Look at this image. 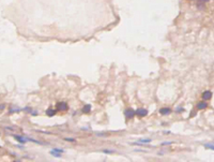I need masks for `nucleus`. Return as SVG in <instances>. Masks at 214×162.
Wrapping results in <instances>:
<instances>
[{"instance_id": "nucleus-1", "label": "nucleus", "mask_w": 214, "mask_h": 162, "mask_svg": "<svg viewBox=\"0 0 214 162\" xmlns=\"http://www.w3.org/2000/svg\"><path fill=\"white\" fill-rule=\"evenodd\" d=\"M124 114H125L126 118H133L136 113H135V111L133 110V108H126L125 112H124Z\"/></svg>"}, {"instance_id": "nucleus-6", "label": "nucleus", "mask_w": 214, "mask_h": 162, "mask_svg": "<svg viewBox=\"0 0 214 162\" xmlns=\"http://www.w3.org/2000/svg\"><path fill=\"white\" fill-rule=\"evenodd\" d=\"M171 111H170V108L169 107H163V108H160V113L162 115H167V114H169Z\"/></svg>"}, {"instance_id": "nucleus-4", "label": "nucleus", "mask_w": 214, "mask_h": 162, "mask_svg": "<svg viewBox=\"0 0 214 162\" xmlns=\"http://www.w3.org/2000/svg\"><path fill=\"white\" fill-rule=\"evenodd\" d=\"M57 108L59 111H66L68 110V104L64 103V102H60L57 104Z\"/></svg>"}, {"instance_id": "nucleus-14", "label": "nucleus", "mask_w": 214, "mask_h": 162, "mask_svg": "<svg viewBox=\"0 0 214 162\" xmlns=\"http://www.w3.org/2000/svg\"><path fill=\"white\" fill-rule=\"evenodd\" d=\"M203 1H207V0H203Z\"/></svg>"}, {"instance_id": "nucleus-13", "label": "nucleus", "mask_w": 214, "mask_h": 162, "mask_svg": "<svg viewBox=\"0 0 214 162\" xmlns=\"http://www.w3.org/2000/svg\"><path fill=\"white\" fill-rule=\"evenodd\" d=\"M66 141H71V142H74L75 140H73V138H66Z\"/></svg>"}, {"instance_id": "nucleus-7", "label": "nucleus", "mask_w": 214, "mask_h": 162, "mask_svg": "<svg viewBox=\"0 0 214 162\" xmlns=\"http://www.w3.org/2000/svg\"><path fill=\"white\" fill-rule=\"evenodd\" d=\"M14 137H15V138H16V140H17V141H18V142H20V143H26V142H27V141H28V140H27V138L23 137V136H18V135H15V136H14Z\"/></svg>"}, {"instance_id": "nucleus-8", "label": "nucleus", "mask_w": 214, "mask_h": 162, "mask_svg": "<svg viewBox=\"0 0 214 162\" xmlns=\"http://www.w3.org/2000/svg\"><path fill=\"white\" fill-rule=\"evenodd\" d=\"M91 111V106L90 105H85L83 108V113H89Z\"/></svg>"}, {"instance_id": "nucleus-10", "label": "nucleus", "mask_w": 214, "mask_h": 162, "mask_svg": "<svg viewBox=\"0 0 214 162\" xmlns=\"http://www.w3.org/2000/svg\"><path fill=\"white\" fill-rule=\"evenodd\" d=\"M205 148H210V149H213L214 150V145H210V144H205L204 145Z\"/></svg>"}, {"instance_id": "nucleus-2", "label": "nucleus", "mask_w": 214, "mask_h": 162, "mask_svg": "<svg viewBox=\"0 0 214 162\" xmlns=\"http://www.w3.org/2000/svg\"><path fill=\"white\" fill-rule=\"evenodd\" d=\"M135 113H136V115H138L139 117H145L148 115V111L146 110V108H138Z\"/></svg>"}, {"instance_id": "nucleus-5", "label": "nucleus", "mask_w": 214, "mask_h": 162, "mask_svg": "<svg viewBox=\"0 0 214 162\" xmlns=\"http://www.w3.org/2000/svg\"><path fill=\"white\" fill-rule=\"evenodd\" d=\"M208 107V104L207 102L202 101V102H199L198 104H197V110H203V108H207Z\"/></svg>"}, {"instance_id": "nucleus-11", "label": "nucleus", "mask_w": 214, "mask_h": 162, "mask_svg": "<svg viewBox=\"0 0 214 162\" xmlns=\"http://www.w3.org/2000/svg\"><path fill=\"white\" fill-rule=\"evenodd\" d=\"M54 150H55V151H57V152H60V153H61V152H63V150H61V149H54Z\"/></svg>"}, {"instance_id": "nucleus-9", "label": "nucleus", "mask_w": 214, "mask_h": 162, "mask_svg": "<svg viewBox=\"0 0 214 162\" xmlns=\"http://www.w3.org/2000/svg\"><path fill=\"white\" fill-rule=\"evenodd\" d=\"M46 114L48 115V116H54V115L56 114V112L54 110H51V108H48V110L46 111Z\"/></svg>"}, {"instance_id": "nucleus-12", "label": "nucleus", "mask_w": 214, "mask_h": 162, "mask_svg": "<svg viewBox=\"0 0 214 162\" xmlns=\"http://www.w3.org/2000/svg\"><path fill=\"white\" fill-rule=\"evenodd\" d=\"M182 111H183V108H182V107H179V110H178V113H181Z\"/></svg>"}, {"instance_id": "nucleus-3", "label": "nucleus", "mask_w": 214, "mask_h": 162, "mask_svg": "<svg viewBox=\"0 0 214 162\" xmlns=\"http://www.w3.org/2000/svg\"><path fill=\"white\" fill-rule=\"evenodd\" d=\"M212 97V91L210 90H205L204 92L202 93V99L204 100V101H208V100H210Z\"/></svg>"}]
</instances>
